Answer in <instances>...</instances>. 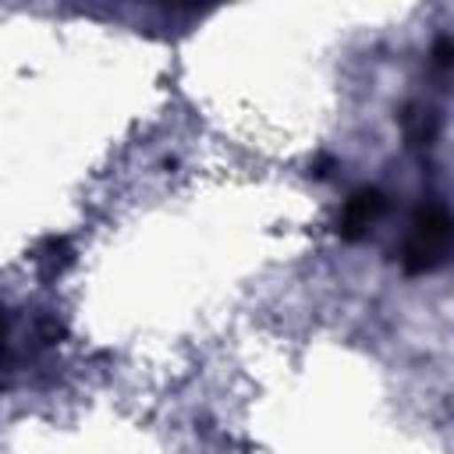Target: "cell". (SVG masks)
<instances>
[{
	"mask_svg": "<svg viewBox=\"0 0 454 454\" xmlns=\"http://www.w3.org/2000/svg\"><path fill=\"white\" fill-rule=\"evenodd\" d=\"M447 252H450V213L443 202H426L411 220L408 241L401 248V266L404 273L422 277L440 270L447 262Z\"/></svg>",
	"mask_w": 454,
	"mask_h": 454,
	"instance_id": "1",
	"label": "cell"
},
{
	"mask_svg": "<svg viewBox=\"0 0 454 454\" xmlns=\"http://www.w3.org/2000/svg\"><path fill=\"white\" fill-rule=\"evenodd\" d=\"M436 64H440V67L450 64V43H447V39H440V46H436Z\"/></svg>",
	"mask_w": 454,
	"mask_h": 454,
	"instance_id": "4",
	"label": "cell"
},
{
	"mask_svg": "<svg viewBox=\"0 0 454 454\" xmlns=\"http://www.w3.org/2000/svg\"><path fill=\"white\" fill-rule=\"evenodd\" d=\"M387 213V195L380 188H358L348 195L340 216H337V234L344 241H358L369 234V227Z\"/></svg>",
	"mask_w": 454,
	"mask_h": 454,
	"instance_id": "2",
	"label": "cell"
},
{
	"mask_svg": "<svg viewBox=\"0 0 454 454\" xmlns=\"http://www.w3.org/2000/svg\"><path fill=\"white\" fill-rule=\"evenodd\" d=\"M32 259H35V266L43 270V273H60V270H67L71 266V245H67V238H57V234H50V238H43L39 241V248L32 252Z\"/></svg>",
	"mask_w": 454,
	"mask_h": 454,
	"instance_id": "3",
	"label": "cell"
}]
</instances>
